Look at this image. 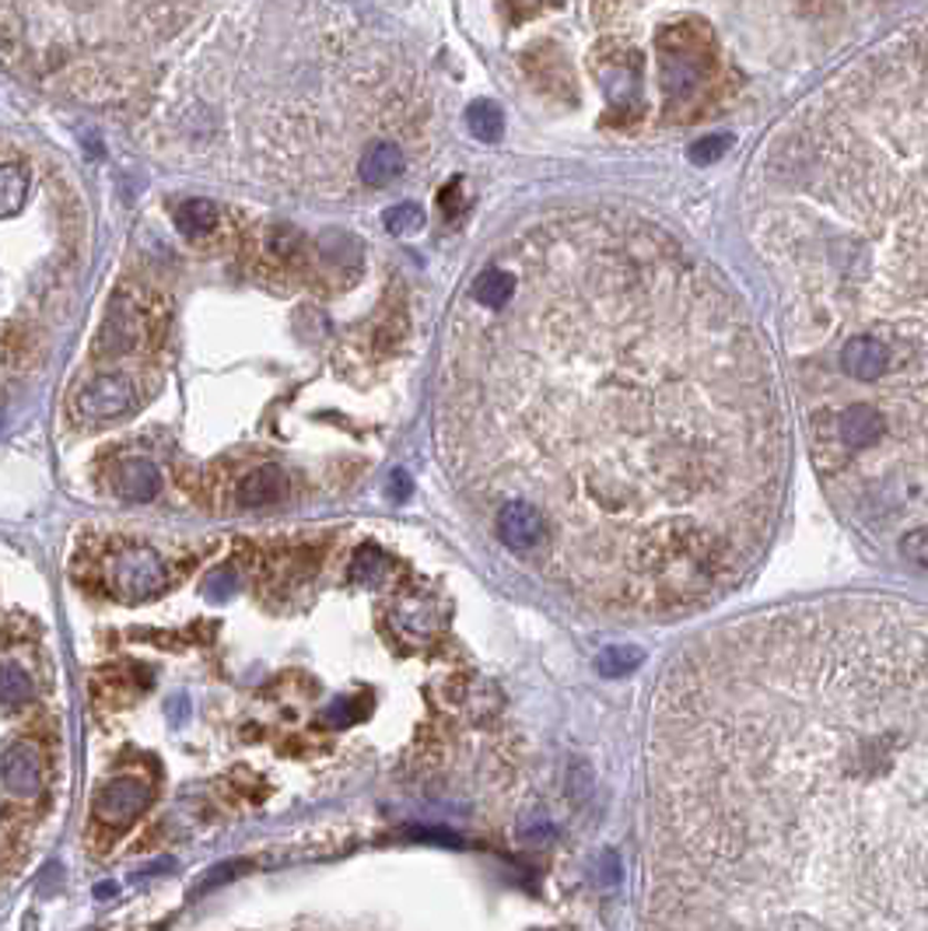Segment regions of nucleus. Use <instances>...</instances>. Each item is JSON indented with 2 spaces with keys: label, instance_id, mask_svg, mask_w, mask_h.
I'll use <instances>...</instances> for the list:
<instances>
[{
  "label": "nucleus",
  "instance_id": "a878e982",
  "mask_svg": "<svg viewBox=\"0 0 928 931\" xmlns=\"http://www.w3.org/2000/svg\"><path fill=\"white\" fill-rule=\"evenodd\" d=\"M462 183L456 180V183H449L446 190H441V196H438V207H441V214L446 217H456L459 211H462Z\"/></svg>",
  "mask_w": 928,
  "mask_h": 931
},
{
  "label": "nucleus",
  "instance_id": "0eeeda50",
  "mask_svg": "<svg viewBox=\"0 0 928 931\" xmlns=\"http://www.w3.org/2000/svg\"><path fill=\"white\" fill-rule=\"evenodd\" d=\"M842 371L851 382L879 386L890 375V347L873 332H855L842 344Z\"/></svg>",
  "mask_w": 928,
  "mask_h": 931
},
{
  "label": "nucleus",
  "instance_id": "423d86ee",
  "mask_svg": "<svg viewBox=\"0 0 928 931\" xmlns=\"http://www.w3.org/2000/svg\"><path fill=\"white\" fill-rule=\"evenodd\" d=\"M151 802V788L147 781L134 778V774H120V778H113L109 785L99 788L95 795V819H102V823H113V827H123L130 823V819H137Z\"/></svg>",
  "mask_w": 928,
  "mask_h": 931
},
{
  "label": "nucleus",
  "instance_id": "ddd939ff",
  "mask_svg": "<svg viewBox=\"0 0 928 931\" xmlns=\"http://www.w3.org/2000/svg\"><path fill=\"white\" fill-rule=\"evenodd\" d=\"M217 221H221V211L207 196L183 200L180 211H175V228H180L186 238H204L207 232L217 228Z\"/></svg>",
  "mask_w": 928,
  "mask_h": 931
},
{
  "label": "nucleus",
  "instance_id": "f03ea898",
  "mask_svg": "<svg viewBox=\"0 0 928 931\" xmlns=\"http://www.w3.org/2000/svg\"><path fill=\"white\" fill-rule=\"evenodd\" d=\"M109 585H113V592L120 598H126V603H144V598H154L169 585V571H165V561L159 557V550L126 546L113 557Z\"/></svg>",
  "mask_w": 928,
  "mask_h": 931
},
{
  "label": "nucleus",
  "instance_id": "2eb2a0df",
  "mask_svg": "<svg viewBox=\"0 0 928 931\" xmlns=\"http://www.w3.org/2000/svg\"><path fill=\"white\" fill-rule=\"evenodd\" d=\"M35 697V683L26 673V665H18L14 658H0V707H26Z\"/></svg>",
  "mask_w": 928,
  "mask_h": 931
},
{
  "label": "nucleus",
  "instance_id": "412c9836",
  "mask_svg": "<svg viewBox=\"0 0 928 931\" xmlns=\"http://www.w3.org/2000/svg\"><path fill=\"white\" fill-rule=\"evenodd\" d=\"M383 221H386V232H389V235H400V238L417 235V232L425 228V214H421V207H414V204L389 207Z\"/></svg>",
  "mask_w": 928,
  "mask_h": 931
},
{
  "label": "nucleus",
  "instance_id": "f8f14e48",
  "mask_svg": "<svg viewBox=\"0 0 928 931\" xmlns=\"http://www.w3.org/2000/svg\"><path fill=\"white\" fill-rule=\"evenodd\" d=\"M516 291H519V280L512 274L501 270V266H488V270L477 274L470 295L480 308H488V313H501L504 305H512Z\"/></svg>",
  "mask_w": 928,
  "mask_h": 931
},
{
  "label": "nucleus",
  "instance_id": "b1692460",
  "mask_svg": "<svg viewBox=\"0 0 928 931\" xmlns=\"http://www.w3.org/2000/svg\"><path fill=\"white\" fill-rule=\"evenodd\" d=\"M365 715V707H361V697L355 700H337L334 707H329V722H334L337 728H347V725H355L358 718Z\"/></svg>",
  "mask_w": 928,
  "mask_h": 931
},
{
  "label": "nucleus",
  "instance_id": "f3484780",
  "mask_svg": "<svg viewBox=\"0 0 928 931\" xmlns=\"http://www.w3.org/2000/svg\"><path fill=\"white\" fill-rule=\"evenodd\" d=\"M467 126L477 141L483 144H494L501 141V133H504V116H501V109L494 102H473L467 109Z\"/></svg>",
  "mask_w": 928,
  "mask_h": 931
},
{
  "label": "nucleus",
  "instance_id": "9d476101",
  "mask_svg": "<svg viewBox=\"0 0 928 931\" xmlns=\"http://www.w3.org/2000/svg\"><path fill=\"white\" fill-rule=\"evenodd\" d=\"M113 487H116V494L123 501H134V504H147L159 498L162 491V473H159V466H154L151 459H123L116 466V477H113Z\"/></svg>",
  "mask_w": 928,
  "mask_h": 931
},
{
  "label": "nucleus",
  "instance_id": "9b49d317",
  "mask_svg": "<svg viewBox=\"0 0 928 931\" xmlns=\"http://www.w3.org/2000/svg\"><path fill=\"white\" fill-rule=\"evenodd\" d=\"M287 494V477L281 466H259L238 483V504L242 508H271Z\"/></svg>",
  "mask_w": 928,
  "mask_h": 931
},
{
  "label": "nucleus",
  "instance_id": "4be33fe9",
  "mask_svg": "<svg viewBox=\"0 0 928 931\" xmlns=\"http://www.w3.org/2000/svg\"><path fill=\"white\" fill-rule=\"evenodd\" d=\"M242 872H249V861H246V858H232V861H221V864H214V869H207V872H204V879L196 882L193 897H207L211 890H217V886L232 882V879H235V876H242Z\"/></svg>",
  "mask_w": 928,
  "mask_h": 931
},
{
  "label": "nucleus",
  "instance_id": "bb28decb",
  "mask_svg": "<svg viewBox=\"0 0 928 931\" xmlns=\"http://www.w3.org/2000/svg\"><path fill=\"white\" fill-rule=\"evenodd\" d=\"M389 494H392L396 501H407V498H410V477H407L404 470H396V473H392Z\"/></svg>",
  "mask_w": 928,
  "mask_h": 931
},
{
  "label": "nucleus",
  "instance_id": "6ab92c4d",
  "mask_svg": "<svg viewBox=\"0 0 928 931\" xmlns=\"http://www.w3.org/2000/svg\"><path fill=\"white\" fill-rule=\"evenodd\" d=\"M350 574H355V582L361 585H379L386 574H389V557L386 553L375 546V543H365L358 553H355V564H350Z\"/></svg>",
  "mask_w": 928,
  "mask_h": 931
},
{
  "label": "nucleus",
  "instance_id": "6e6552de",
  "mask_svg": "<svg viewBox=\"0 0 928 931\" xmlns=\"http://www.w3.org/2000/svg\"><path fill=\"white\" fill-rule=\"evenodd\" d=\"M0 781L14 798H35L42 791V757L32 743H11L0 753Z\"/></svg>",
  "mask_w": 928,
  "mask_h": 931
},
{
  "label": "nucleus",
  "instance_id": "4468645a",
  "mask_svg": "<svg viewBox=\"0 0 928 931\" xmlns=\"http://www.w3.org/2000/svg\"><path fill=\"white\" fill-rule=\"evenodd\" d=\"M319 256L329 270H344L350 277V274H358V266H361V242L350 238L347 232H326L319 238Z\"/></svg>",
  "mask_w": 928,
  "mask_h": 931
},
{
  "label": "nucleus",
  "instance_id": "20e7f679",
  "mask_svg": "<svg viewBox=\"0 0 928 931\" xmlns=\"http://www.w3.org/2000/svg\"><path fill=\"white\" fill-rule=\"evenodd\" d=\"M144 305H137V298H130V291H116L113 305H109L105 326L95 340V354L99 358H123V354H134L137 344L144 340Z\"/></svg>",
  "mask_w": 928,
  "mask_h": 931
},
{
  "label": "nucleus",
  "instance_id": "39448f33",
  "mask_svg": "<svg viewBox=\"0 0 928 931\" xmlns=\"http://www.w3.org/2000/svg\"><path fill=\"white\" fill-rule=\"evenodd\" d=\"M498 540L508 546V550H516V553H529V550H537L547 536H550V522L547 515L540 512V508L533 501H526V498H512V501H504L498 508Z\"/></svg>",
  "mask_w": 928,
  "mask_h": 931
},
{
  "label": "nucleus",
  "instance_id": "a211bd4d",
  "mask_svg": "<svg viewBox=\"0 0 928 931\" xmlns=\"http://www.w3.org/2000/svg\"><path fill=\"white\" fill-rule=\"evenodd\" d=\"M638 665H642V652H638L634 645H610V648L600 652V658H595V669H600L603 679L631 676Z\"/></svg>",
  "mask_w": 928,
  "mask_h": 931
},
{
  "label": "nucleus",
  "instance_id": "dca6fc26",
  "mask_svg": "<svg viewBox=\"0 0 928 931\" xmlns=\"http://www.w3.org/2000/svg\"><path fill=\"white\" fill-rule=\"evenodd\" d=\"M26 196H29V172L14 162L0 165V217H14L26 207Z\"/></svg>",
  "mask_w": 928,
  "mask_h": 931
},
{
  "label": "nucleus",
  "instance_id": "7ed1b4c3",
  "mask_svg": "<svg viewBox=\"0 0 928 931\" xmlns=\"http://www.w3.org/2000/svg\"><path fill=\"white\" fill-rule=\"evenodd\" d=\"M134 403H137L134 379L120 371H109V375L92 379L74 396V413L81 420H88V424H102V420H116V417L130 413Z\"/></svg>",
  "mask_w": 928,
  "mask_h": 931
},
{
  "label": "nucleus",
  "instance_id": "5701e85b",
  "mask_svg": "<svg viewBox=\"0 0 928 931\" xmlns=\"http://www.w3.org/2000/svg\"><path fill=\"white\" fill-rule=\"evenodd\" d=\"M900 553L904 561L928 571V525H915L900 536Z\"/></svg>",
  "mask_w": 928,
  "mask_h": 931
},
{
  "label": "nucleus",
  "instance_id": "aec40b11",
  "mask_svg": "<svg viewBox=\"0 0 928 931\" xmlns=\"http://www.w3.org/2000/svg\"><path fill=\"white\" fill-rule=\"evenodd\" d=\"M728 147H733V133H712V137H697L687 147V158L694 165H715V162L725 158Z\"/></svg>",
  "mask_w": 928,
  "mask_h": 931
},
{
  "label": "nucleus",
  "instance_id": "f257e3e1",
  "mask_svg": "<svg viewBox=\"0 0 928 931\" xmlns=\"http://www.w3.org/2000/svg\"><path fill=\"white\" fill-rule=\"evenodd\" d=\"M708 32L697 25H670L659 32V81L670 105L687 102L708 78Z\"/></svg>",
  "mask_w": 928,
  "mask_h": 931
},
{
  "label": "nucleus",
  "instance_id": "1a4fd4ad",
  "mask_svg": "<svg viewBox=\"0 0 928 931\" xmlns=\"http://www.w3.org/2000/svg\"><path fill=\"white\" fill-rule=\"evenodd\" d=\"M404 151L396 141H371L365 151H361V162H358V175H361V183L368 190H383L389 186L392 180H400V172H404Z\"/></svg>",
  "mask_w": 928,
  "mask_h": 931
},
{
  "label": "nucleus",
  "instance_id": "393cba45",
  "mask_svg": "<svg viewBox=\"0 0 928 931\" xmlns=\"http://www.w3.org/2000/svg\"><path fill=\"white\" fill-rule=\"evenodd\" d=\"M235 571H228V567H221V571H214L211 579L204 582V595H211V598H225V595H232L235 592Z\"/></svg>",
  "mask_w": 928,
  "mask_h": 931
}]
</instances>
